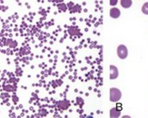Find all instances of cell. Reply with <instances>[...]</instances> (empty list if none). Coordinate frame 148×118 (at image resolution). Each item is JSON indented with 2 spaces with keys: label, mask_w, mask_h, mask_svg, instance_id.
I'll return each instance as SVG.
<instances>
[{
  "label": "cell",
  "mask_w": 148,
  "mask_h": 118,
  "mask_svg": "<svg viewBox=\"0 0 148 118\" xmlns=\"http://www.w3.org/2000/svg\"><path fill=\"white\" fill-rule=\"evenodd\" d=\"M122 93L118 88H111L110 89V101L111 102H118L121 99Z\"/></svg>",
  "instance_id": "1"
},
{
  "label": "cell",
  "mask_w": 148,
  "mask_h": 118,
  "mask_svg": "<svg viewBox=\"0 0 148 118\" xmlns=\"http://www.w3.org/2000/svg\"><path fill=\"white\" fill-rule=\"evenodd\" d=\"M117 54H118V57L120 59H122V60H124V59H125L127 57L128 51L125 45H119L117 48Z\"/></svg>",
  "instance_id": "2"
},
{
  "label": "cell",
  "mask_w": 148,
  "mask_h": 118,
  "mask_svg": "<svg viewBox=\"0 0 148 118\" xmlns=\"http://www.w3.org/2000/svg\"><path fill=\"white\" fill-rule=\"evenodd\" d=\"M118 77V69L117 68L114 66V65H111L110 66V80H114Z\"/></svg>",
  "instance_id": "3"
},
{
  "label": "cell",
  "mask_w": 148,
  "mask_h": 118,
  "mask_svg": "<svg viewBox=\"0 0 148 118\" xmlns=\"http://www.w3.org/2000/svg\"><path fill=\"white\" fill-rule=\"evenodd\" d=\"M121 114V109L117 107H114L110 110V117L111 118H117L120 116Z\"/></svg>",
  "instance_id": "4"
},
{
  "label": "cell",
  "mask_w": 148,
  "mask_h": 118,
  "mask_svg": "<svg viewBox=\"0 0 148 118\" xmlns=\"http://www.w3.org/2000/svg\"><path fill=\"white\" fill-rule=\"evenodd\" d=\"M121 15V13H120V10L118 8H115V7H113L111 8L110 10V16L112 18H118Z\"/></svg>",
  "instance_id": "5"
},
{
  "label": "cell",
  "mask_w": 148,
  "mask_h": 118,
  "mask_svg": "<svg viewBox=\"0 0 148 118\" xmlns=\"http://www.w3.org/2000/svg\"><path fill=\"white\" fill-rule=\"evenodd\" d=\"M121 5L124 8H129L132 5V0H121Z\"/></svg>",
  "instance_id": "6"
},
{
  "label": "cell",
  "mask_w": 148,
  "mask_h": 118,
  "mask_svg": "<svg viewBox=\"0 0 148 118\" xmlns=\"http://www.w3.org/2000/svg\"><path fill=\"white\" fill-rule=\"evenodd\" d=\"M142 12L144 13L145 15H148V2H146V3H145V4L143 5Z\"/></svg>",
  "instance_id": "7"
},
{
  "label": "cell",
  "mask_w": 148,
  "mask_h": 118,
  "mask_svg": "<svg viewBox=\"0 0 148 118\" xmlns=\"http://www.w3.org/2000/svg\"><path fill=\"white\" fill-rule=\"evenodd\" d=\"M117 3H118V0H110V5L112 6H114Z\"/></svg>",
  "instance_id": "8"
}]
</instances>
